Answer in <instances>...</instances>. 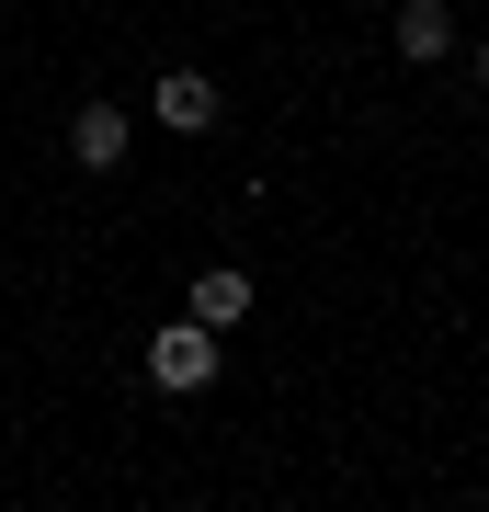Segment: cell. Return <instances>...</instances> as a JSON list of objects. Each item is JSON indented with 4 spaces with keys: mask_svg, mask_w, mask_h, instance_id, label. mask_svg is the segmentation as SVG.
I'll use <instances>...</instances> for the list:
<instances>
[{
    "mask_svg": "<svg viewBox=\"0 0 489 512\" xmlns=\"http://www.w3.org/2000/svg\"><path fill=\"white\" fill-rule=\"evenodd\" d=\"M148 387H171V399H194V387H217V330L182 308L171 330H148Z\"/></svg>",
    "mask_w": 489,
    "mask_h": 512,
    "instance_id": "1",
    "label": "cell"
},
{
    "mask_svg": "<svg viewBox=\"0 0 489 512\" xmlns=\"http://www.w3.org/2000/svg\"><path fill=\"white\" fill-rule=\"evenodd\" d=\"M148 114H160L171 137H205V126H217V80H205V69H160V80H148Z\"/></svg>",
    "mask_w": 489,
    "mask_h": 512,
    "instance_id": "2",
    "label": "cell"
},
{
    "mask_svg": "<svg viewBox=\"0 0 489 512\" xmlns=\"http://www.w3.org/2000/svg\"><path fill=\"white\" fill-rule=\"evenodd\" d=\"M387 46H399L410 69H444V57H455V12H444V0H399V23H387Z\"/></svg>",
    "mask_w": 489,
    "mask_h": 512,
    "instance_id": "3",
    "label": "cell"
},
{
    "mask_svg": "<svg viewBox=\"0 0 489 512\" xmlns=\"http://www.w3.org/2000/svg\"><path fill=\"white\" fill-rule=\"evenodd\" d=\"M69 160L80 171H126V114H114V103H80L69 114Z\"/></svg>",
    "mask_w": 489,
    "mask_h": 512,
    "instance_id": "4",
    "label": "cell"
},
{
    "mask_svg": "<svg viewBox=\"0 0 489 512\" xmlns=\"http://www.w3.org/2000/svg\"><path fill=\"white\" fill-rule=\"evenodd\" d=\"M182 308H194L205 330H239V319H251V274H239V262H205V274H194V296H182Z\"/></svg>",
    "mask_w": 489,
    "mask_h": 512,
    "instance_id": "5",
    "label": "cell"
},
{
    "mask_svg": "<svg viewBox=\"0 0 489 512\" xmlns=\"http://www.w3.org/2000/svg\"><path fill=\"white\" fill-rule=\"evenodd\" d=\"M467 80H478V92H489V35H478V57H467Z\"/></svg>",
    "mask_w": 489,
    "mask_h": 512,
    "instance_id": "6",
    "label": "cell"
}]
</instances>
